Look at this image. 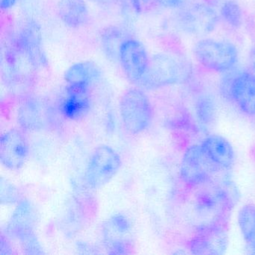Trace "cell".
I'll return each mask as SVG.
<instances>
[{"instance_id": "8", "label": "cell", "mask_w": 255, "mask_h": 255, "mask_svg": "<svg viewBox=\"0 0 255 255\" xmlns=\"http://www.w3.org/2000/svg\"><path fill=\"white\" fill-rule=\"evenodd\" d=\"M150 59L142 43L134 38L127 40L120 50L119 62L127 78L138 86L148 69Z\"/></svg>"}, {"instance_id": "14", "label": "cell", "mask_w": 255, "mask_h": 255, "mask_svg": "<svg viewBox=\"0 0 255 255\" xmlns=\"http://www.w3.org/2000/svg\"><path fill=\"white\" fill-rule=\"evenodd\" d=\"M201 145L210 160L220 169H229L235 163L234 147L222 135H208L203 140Z\"/></svg>"}, {"instance_id": "2", "label": "cell", "mask_w": 255, "mask_h": 255, "mask_svg": "<svg viewBox=\"0 0 255 255\" xmlns=\"http://www.w3.org/2000/svg\"><path fill=\"white\" fill-rule=\"evenodd\" d=\"M205 184L207 186L197 198L198 208L204 213H214L213 219H228L230 212L238 201L237 188L228 180L212 179Z\"/></svg>"}, {"instance_id": "13", "label": "cell", "mask_w": 255, "mask_h": 255, "mask_svg": "<svg viewBox=\"0 0 255 255\" xmlns=\"http://www.w3.org/2000/svg\"><path fill=\"white\" fill-rule=\"evenodd\" d=\"M35 222V214L31 204L26 201L20 202L11 219L10 232L21 240L28 249L36 247V239L33 235Z\"/></svg>"}, {"instance_id": "6", "label": "cell", "mask_w": 255, "mask_h": 255, "mask_svg": "<svg viewBox=\"0 0 255 255\" xmlns=\"http://www.w3.org/2000/svg\"><path fill=\"white\" fill-rule=\"evenodd\" d=\"M122 158L108 145L98 146L91 153L85 171V181L90 189H98L119 173Z\"/></svg>"}, {"instance_id": "16", "label": "cell", "mask_w": 255, "mask_h": 255, "mask_svg": "<svg viewBox=\"0 0 255 255\" xmlns=\"http://www.w3.org/2000/svg\"><path fill=\"white\" fill-rule=\"evenodd\" d=\"M20 44L33 65L39 67L46 65L47 59L41 45V32L35 23H29L22 31Z\"/></svg>"}, {"instance_id": "24", "label": "cell", "mask_w": 255, "mask_h": 255, "mask_svg": "<svg viewBox=\"0 0 255 255\" xmlns=\"http://www.w3.org/2000/svg\"><path fill=\"white\" fill-rule=\"evenodd\" d=\"M17 0H1L2 8H8L13 6Z\"/></svg>"}, {"instance_id": "26", "label": "cell", "mask_w": 255, "mask_h": 255, "mask_svg": "<svg viewBox=\"0 0 255 255\" xmlns=\"http://www.w3.org/2000/svg\"><path fill=\"white\" fill-rule=\"evenodd\" d=\"M140 1H142V2H145V1H148V0H140Z\"/></svg>"}, {"instance_id": "22", "label": "cell", "mask_w": 255, "mask_h": 255, "mask_svg": "<svg viewBox=\"0 0 255 255\" xmlns=\"http://www.w3.org/2000/svg\"><path fill=\"white\" fill-rule=\"evenodd\" d=\"M2 184L5 187V189L3 187H2V189H1V198L5 196L3 201H5V202H13V201L18 200V193L16 189L13 187V186L8 184V183H5V185H4V183H2Z\"/></svg>"}, {"instance_id": "21", "label": "cell", "mask_w": 255, "mask_h": 255, "mask_svg": "<svg viewBox=\"0 0 255 255\" xmlns=\"http://www.w3.org/2000/svg\"><path fill=\"white\" fill-rule=\"evenodd\" d=\"M19 120L23 128L36 130L43 124V115L38 106L28 104L20 109Z\"/></svg>"}, {"instance_id": "9", "label": "cell", "mask_w": 255, "mask_h": 255, "mask_svg": "<svg viewBox=\"0 0 255 255\" xmlns=\"http://www.w3.org/2000/svg\"><path fill=\"white\" fill-rule=\"evenodd\" d=\"M29 154V144L23 134L11 129L2 134L0 139V160L5 168L19 170L26 163Z\"/></svg>"}, {"instance_id": "11", "label": "cell", "mask_w": 255, "mask_h": 255, "mask_svg": "<svg viewBox=\"0 0 255 255\" xmlns=\"http://www.w3.org/2000/svg\"><path fill=\"white\" fill-rule=\"evenodd\" d=\"M227 94L242 113L255 116V74L241 72L233 77L227 88Z\"/></svg>"}, {"instance_id": "19", "label": "cell", "mask_w": 255, "mask_h": 255, "mask_svg": "<svg viewBox=\"0 0 255 255\" xmlns=\"http://www.w3.org/2000/svg\"><path fill=\"white\" fill-rule=\"evenodd\" d=\"M238 224L248 251L255 254V204H246L240 208Z\"/></svg>"}, {"instance_id": "5", "label": "cell", "mask_w": 255, "mask_h": 255, "mask_svg": "<svg viewBox=\"0 0 255 255\" xmlns=\"http://www.w3.org/2000/svg\"><path fill=\"white\" fill-rule=\"evenodd\" d=\"M228 219H213L198 227L189 243L194 255H223L228 246Z\"/></svg>"}, {"instance_id": "1", "label": "cell", "mask_w": 255, "mask_h": 255, "mask_svg": "<svg viewBox=\"0 0 255 255\" xmlns=\"http://www.w3.org/2000/svg\"><path fill=\"white\" fill-rule=\"evenodd\" d=\"M190 75L191 67L186 61L167 53H158L150 59L147 73L138 86L159 89L184 83Z\"/></svg>"}, {"instance_id": "4", "label": "cell", "mask_w": 255, "mask_h": 255, "mask_svg": "<svg viewBox=\"0 0 255 255\" xmlns=\"http://www.w3.org/2000/svg\"><path fill=\"white\" fill-rule=\"evenodd\" d=\"M194 54L201 66L215 72L229 71L238 60L237 48L232 43L210 38L198 41Z\"/></svg>"}, {"instance_id": "18", "label": "cell", "mask_w": 255, "mask_h": 255, "mask_svg": "<svg viewBox=\"0 0 255 255\" xmlns=\"http://www.w3.org/2000/svg\"><path fill=\"white\" fill-rule=\"evenodd\" d=\"M125 29L119 26H110L103 32L101 43L103 51L113 62L119 61L121 48L127 40L130 38Z\"/></svg>"}, {"instance_id": "12", "label": "cell", "mask_w": 255, "mask_h": 255, "mask_svg": "<svg viewBox=\"0 0 255 255\" xmlns=\"http://www.w3.org/2000/svg\"><path fill=\"white\" fill-rule=\"evenodd\" d=\"M90 107L89 86L68 84L60 104L62 115L70 120H81L89 113Z\"/></svg>"}, {"instance_id": "7", "label": "cell", "mask_w": 255, "mask_h": 255, "mask_svg": "<svg viewBox=\"0 0 255 255\" xmlns=\"http://www.w3.org/2000/svg\"><path fill=\"white\" fill-rule=\"evenodd\" d=\"M219 170L206 154L201 144H193L183 153L180 177L188 186H198L210 181Z\"/></svg>"}, {"instance_id": "10", "label": "cell", "mask_w": 255, "mask_h": 255, "mask_svg": "<svg viewBox=\"0 0 255 255\" xmlns=\"http://www.w3.org/2000/svg\"><path fill=\"white\" fill-rule=\"evenodd\" d=\"M218 19L217 13L211 6L206 4H196L182 12L180 26L187 33L206 35L214 30Z\"/></svg>"}, {"instance_id": "17", "label": "cell", "mask_w": 255, "mask_h": 255, "mask_svg": "<svg viewBox=\"0 0 255 255\" xmlns=\"http://www.w3.org/2000/svg\"><path fill=\"white\" fill-rule=\"evenodd\" d=\"M101 72L99 67L92 61H85L74 64L65 73V80L68 84L90 86L99 80Z\"/></svg>"}, {"instance_id": "20", "label": "cell", "mask_w": 255, "mask_h": 255, "mask_svg": "<svg viewBox=\"0 0 255 255\" xmlns=\"http://www.w3.org/2000/svg\"><path fill=\"white\" fill-rule=\"evenodd\" d=\"M220 15L224 21L234 29L243 24V10L235 0H226L221 5Z\"/></svg>"}, {"instance_id": "15", "label": "cell", "mask_w": 255, "mask_h": 255, "mask_svg": "<svg viewBox=\"0 0 255 255\" xmlns=\"http://www.w3.org/2000/svg\"><path fill=\"white\" fill-rule=\"evenodd\" d=\"M57 13L60 20L73 29L82 27L89 21V8L85 0H59Z\"/></svg>"}, {"instance_id": "23", "label": "cell", "mask_w": 255, "mask_h": 255, "mask_svg": "<svg viewBox=\"0 0 255 255\" xmlns=\"http://www.w3.org/2000/svg\"><path fill=\"white\" fill-rule=\"evenodd\" d=\"M161 6L167 8H175L181 6L186 0H156Z\"/></svg>"}, {"instance_id": "3", "label": "cell", "mask_w": 255, "mask_h": 255, "mask_svg": "<svg viewBox=\"0 0 255 255\" xmlns=\"http://www.w3.org/2000/svg\"><path fill=\"white\" fill-rule=\"evenodd\" d=\"M120 112L125 128L131 134L141 133L153 120V107L148 97L136 88L129 89L122 95Z\"/></svg>"}, {"instance_id": "25", "label": "cell", "mask_w": 255, "mask_h": 255, "mask_svg": "<svg viewBox=\"0 0 255 255\" xmlns=\"http://www.w3.org/2000/svg\"><path fill=\"white\" fill-rule=\"evenodd\" d=\"M97 1H98V2H103V3H104V2H109L110 0H97Z\"/></svg>"}]
</instances>
